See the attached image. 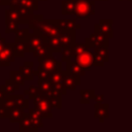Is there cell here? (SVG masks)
Instances as JSON below:
<instances>
[{"label": "cell", "instance_id": "cell-1", "mask_svg": "<svg viewBox=\"0 0 132 132\" xmlns=\"http://www.w3.org/2000/svg\"><path fill=\"white\" fill-rule=\"evenodd\" d=\"M28 28L39 33L45 38L60 36L63 32L59 27L57 20H45L42 14H35V16L28 23Z\"/></svg>", "mask_w": 132, "mask_h": 132}, {"label": "cell", "instance_id": "cell-2", "mask_svg": "<svg viewBox=\"0 0 132 132\" xmlns=\"http://www.w3.org/2000/svg\"><path fill=\"white\" fill-rule=\"evenodd\" d=\"M96 12L95 1L94 0H80L75 1V10L74 15L76 19L86 20L91 15H94Z\"/></svg>", "mask_w": 132, "mask_h": 132}, {"label": "cell", "instance_id": "cell-3", "mask_svg": "<svg viewBox=\"0 0 132 132\" xmlns=\"http://www.w3.org/2000/svg\"><path fill=\"white\" fill-rule=\"evenodd\" d=\"M32 100H33L34 108L40 112V114L43 119L44 118H47V119L53 118V113H52L53 107H52L50 100L46 96H44L43 94H39V95L33 97Z\"/></svg>", "mask_w": 132, "mask_h": 132}, {"label": "cell", "instance_id": "cell-4", "mask_svg": "<svg viewBox=\"0 0 132 132\" xmlns=\"http://www.w3.org/2000/svg\"><path fill=\"white\" fill-rule=\"evenodd\" d=\"M6 108H10L11 106H19L24 109L29 108V98L25 96V94H12L6 96L2 101H0Z\"/></svg>", "mask_w": 132, "mask_h": 132}, {"label": "cell", "instance_id": "cell-5", "mask_svg": "<svg viewBox=\"0 0 132 132\" xmlns=\"http://www.w3.org/2000/svg\"><path fill=\"white\" fill-rule=\"evenodd\" d=\"M39 62L38 68H41L50 74L56 71L62 70V61H58L53 56H45L43 58H37Z\"/></svg>", "mask_w": 132, "mask_h": 132}, {"label": "cell", "instance_id": "cell-6", "mask_svg": "<svg viewBox=\"0 0 132 132\" xmlns=\"http://www.w3.org/2000/svg\"><path fill=\"white\" fill-rule=\"evenodd\" d=\"M37 86L41 91V94H43L46 97H53V98H57V99H62V94L61 92L47 79V78H43V79H38L37 81Z\"/></svg>", "mask_w": 132, "mask_h": 132}, {"label": "cell", "instance_id": "cell-7", "mask_svg": "<svg viewBox=\"0 0 132 132\" xmlns=\"http://www.w3.org/2000/svg\"><path fill=\"white\" fill-rule=\"evenodd\" d=\"M113 20L112 19H101L98 24H95L94 30L99 32L102 36L107 39L113 37V29H112Z\"/></svg>", "mask_w": 132, "mask_h": 132}, {"label": "cell", "instance_id": "cell-8", "mask_svg": "<svg viewBox=\"0 0 132 132\" xmlns=\"http://www.w3.org/2000/svg\"><path fill=\"white\" fill-rule=\"evenodd\" d=\"M109 39L105 38L104 36H102L99 32L95 31L88 37L85 38V44L89 47V48H93V47H96V46H107L109 47V42H108Z\"/></svg>", "mask_w": 132, "mask_h": 132}, {"label": "cell", "instance_id": "cell-9", "mask_svg": "<svg viewBox=\"0 0 132 132\" xmlns=\"http://www.w3.org/2000/svg\"><path fill=\"white\" fill-rule=\"evenodd\" d=\"M15 61V56L12 52V42H5L0 51V67H8L10 63Z\"/></svg>", "mask_w": 132, "mask_h": 132}, {"label": "cell", "instance_id": "cell-10", "mask_svg": "<svg viewBox=\"0 0 132 132\" xmlns=\"http://www.w3.org/2000/svg\"><path fill=\"white\" fill-rule=\"evenodd\" d=\"M28 116L32 125V132H37L40 128L43 127V118L41 117L40 112L36 110L34 107L33 108H28Z\"/></svg>", "mask_w": 132, "mask_h": 132}, {"label": "cell", "instance_id": "cell-11", "mask_svg": "<svg viewBox=\"0 0 132 132\" xmlns=\"http://www.w3.org/2000/svg\"><path fill=\"white\" fill-rule=\"evenodd\" d=\"M63 76H64V71L60 70V71H56L53 72L48 75L47 79L61 92L62 95H66L67 90L64 88V82H63Z\"/></svg>", "mask_w": 132, "mask_h": 132}, {"label": "cell", "instance_id": "cell-12", "mask_svg": "<svg viewBox=\"0 0 132 132\" xmlns=\"http://www.w3.org/2000/svg\"><path fill=\"white\" fill-rule=\"evenodd\" d=\"M71 59H74L86 71H88L93 66V52H91L90 50Z\"/></svg>", "mask_w": 132, "mask_h": 132}, {"label": "cell", "instance_id": "cell-13", "mask_svg": "<svg viewBox=\"0 0 132 132\" xmlns=\"http://www.w3.org/2000/svg\"><path fill=\"white\" fill-rule=\"evenodd\" d=\"M63 82H64V88L67 91H74L76 87L80 85V76L70 74L65 70L63 76Z\"/></svg>", "mask_w": 132, "mask_h": 132}, {"label": "cell", "instance_id": "cell-14", "mask_svg": "<svg viewBox=\"0 0 132 132\" xmlns=\"http://www.w3.org/2000/svg\"><path fill=\"white\" fill-rule=\"evenodd\" d=\"M108 108H109L108 103H103V102L102 103H95V105H94V109H95L94 118L99 120L100 123H103L105 119L109 118Z\"/></svg>", "mask_w": 132, "mask_h": 132}, {"label": "cell", "instance_id": "cell-15", "mask_svg": "<svg viewBox=\"0 0 132 132\" xmlns=\"http://www.w3.org/2000/svg\"><path fill=\"white\" fill-rule=\"evenodd\" d=\"M27 42H28V45H29V53H32L35 48H37L41 44L45 43L46 42V38L43 37L42 35H40L39 33L33 31V33H30Z\"/></svg>", "mask_w": 132, "mask_h": 132}, {"label": "cell", "instance_id": "cell-16", "mask_svg": "<svg viewBox=\"0 0 132 132\" xmlns=\"http://www.w3.org/2000/svg\"><path fill=\"white\" fill-rule=\"evenodd\" d=\"M66 72L73 74V75H77V76H84L86 75V70L74 60V59H70L66 61Z\"/></svg>", "mask_w": 132, "mask_h": 132}, {"label": "cell", "instance_id": "cell-17", "mask_svg": "<svg viewBox=\"0 0 132 132\" xmlns=\"http://www.w3.org/2000/svg\"><path fill=\"white\" fill-rule=\"evenodd\" d=\"M76 30H66L63 31L62 34L60 35V39H61V43L62 46H72L76 41V35H75Z\"/></svg>", "mask_w": 132, "mask_h": 132}, {"label": "cell", "instance_id": "cell-18", "mask_svg": "<svg viewBox=\"0 0 132 132\" xmlns=\"http://www.w3.org/2000/svg\"><path fill=\"white\" fill-rule=\"evenodd\" d=\"M12 52L16 57H24L25 53H29V45L28 42H24V41H20V40H14V42H12Z\"/></svg>", "mask_w": 132, "mask_h": 132}, {"label": "cell", "instance_id": "cell-19", "mask_svg": "<svg viewBox=\"0 0 132 132\" xmlns=\"http://www.w3.org/2000/svg\"><path fill=\"white\" fill-rule=\"evenodd\" d=\"M59 27L62 29V31L66 30H77L80 29V25L75 22V20L72 19H59L57 20Z\"/></svg>", "mask_w": 132, "mask_h": 132}, {"label": "cell", "instance_id": "cell-20", "mask_svg": "<svg viewBox=\"0 0 132 132\" xmlns=\"http://www.w3.org/2000/svg\"><path fill=\"white\" fill-rule=\"evenodd\" d=\"M33 66H34V63L32 61H26V62H24L23 66L20 67L19 70L23 73V75L25 77V80H33V78L35 76Z\"/></svg>", "mask_w": 132, "mask_h": 132}, {"label": "cell", "instance_id": "cell-21", "mask_svg": "<svg viewBox=\"0 0 132 132\" xmlns=\"http://www.w3.org/2000/svg\"><path fill=\"white\" fill-rule=\"evenodd\" d=\"M25 113V109L19 106H11L8 110V119L10 123H19Z\"/></svg>", "mask_w": 132, "mask_h": 132}, {"label": "cell", "instance_id": "cell-22", "mask_svg": "<svg viewBox=\"0 0 132 132\" xmlns=\"http://www.w3.org/2000/svg\"><path fill=\"white\" fill-rule=\"evenodd\" d=\"M75 10L74 0H63L61 2V13L62 15H72Z\"/></svg>", "mask_w": 132, "mask_h": 132}, {"label": "cell", "instance_id": "cell-23", "mask_svg": "<svg viewBox=\"0 0 132 132\" xmlns=\"http://www.w3.org/2000/svg\"><path fill=\"white\" fill-rule=\"evenodd\" d=\"M32 54H33V56H34L35 58H43V57H45V56H52L54 53L52 52V50H51V47L48 46L47 42H45V43L41 44L40 46H38L37 48H35V50L32 52Z\"/></svg>", "mask_w": 132, "mask_h": 132}, {"label": "cell", "instance_id": "cell-24", "mask_svg": "<svg viewBox=\"0 0 132 132\" xmlns=\"http://www.w3.org/2000/svg\"><path fill=\"white\" fill-rule=\"evenodd\" d=\"M93 53L96 55V57L103 63L109 61V52L107 46H96L93 47Z\"/></svg>", "mask_w": 132, "mask_h": 132}, {"label": "cell", "instance_id": "cell-25", "mask_svg": "<svg viewBox=\"0 0 132 132\" xmlns=\"http://www.w3.org/2000/svg\"><path fill=\"white\" fill-rule=\"evenodd\" d=\"M0 89L5 93L6 96H8V95L15 94V92L19 91L20 86L16 85V84H14V82H12L10 79H9V80L7 79L4 85H1V86H0Z\"/></svg>", "mask_w": 132, "mask_h": 132}, {"label": "cell", "instance_id": "cell-26", "mask_svg": "<svg viewBox=\"0 0 132 132\" xmlns=\"http://www.w3.org/2000/svg\"><path fill=\"white\" fill-rule=\"evenodd\" d=\"M46 42L48 44V46L51 47L53 53H60L62 50V43H61V39L60 36L57 37H51V38H46Z\"/></svg>", "mask_w": 132, "mask_h": 132}, {"label": "cell", "instance_id": "cell-27", "mask_svg": "<svg viewBox=\"0 0 132 132\" xmlns=\"http://www.w3.org/2000/svg\"><path fill=\"white\" fill-rule=\"evenodd\" d=\"M79 94H80V104H90L91 101L93 100L94 98V95H95V91L94 90H80L79 91Z\"/></svg>", "mask_w": 132, "mask_h": 132}, {"label": "cell", "instance_id": "cell-28", "mask_svg": "<svg viewBox=\"0 0 132 132\" xmlns=\"http://www.w3.org/2000/svg\"><path fill=\"white\" fill-rule=\"evenodd\" d=\"M20 124V132H32V125L29 119L28 113H24L22 119L19 121Z\"/></svg>", "mask_w": 132, "mask_h": 132}, {"label": "cell", "instance_id": "cell-29", "mask_svg": "<svg viewBox=\"0 0 132 132\" xmlns=\"http://www.w3.org/2000/svg\"><path fill=\"white\" fill-rule=\"evenodd\" d=\"M9 75H10V80L19 86H23L25 84V77L23 75V73L20 71V70H11L9 72Z\"/></svg>", "mask_w": 132, "mask_h": 132}, {"label": "cell", "instance_id": "cell-30", "mask_svg": "<svg viewBox=\"0 0 132 132\" xmlns=\"http://www.w3.org/2000/svg\"><path fill=\"white\" fill-rule=\"evenodd\" d=\"M15 40H20V41H24L27 42L28 38H29V28H23V29H16L15 31Z\"/></svg>", "mask_w": 132, "mask_h": 132}, {"label": "cell", "instance_id": "cell-31", "mask_svg": "<svg viewBox=\"0 0 132 132\" xmlns=\"http://www.w3.org/2000/svg\"><path fill=\"white\" fill-rule=\"evenodd\" d=\"M20 2L25 8H27L31 11H35L39 7V1L38 0H20Z\"/></svg>", "mask_w": 132, "mask_h": 132}, {"label": "cell", "instance_id": "cell-32", "mask_svg": "<svg viewBox=\"0 0 132 132\" xmlns=\"http://www.w3.org/2000/svg\"><path fill=\"white\" fill-rule=\"evenodd\" d=\"M88 50H90V48L85 43H76L75 42L72 45V58H74V57H76V56L87 52Z\"/></svg>", "mask_w": 132, "mask_h": 132}, {"label": "cell", "instance_id": "cell-33", "mask_svg": "<svg viewBox=\"0 0 132 132\" xmlns=\"http://www.w3.org/2000/svg\"><path fill=\"white\" fill-rule=\"evenodd\" d=\"M24 94H25V95H28V98H29V99H32L33 97H35V96L41 94V91H40V89L38 88V86L30 85L27 90H24Z\"/></svg>", "mask_w": 132, "mask_h": 132}, {"label": "cell", "instance_id": "cell-34", "mask_svg": "<svg viewBox=\"0 0 132 132\" xmlns=\"http://www.w3.org/2000/svg\"><path fill=\"white\" fill-rule=\"evenodd\" d=\"M5 21H11V22H15V23L20 24V16L15 11H13L9 8V9L5 10Z\"/></svg>", "mask_w": 132, "mask_h": 132}, {"label": "cell", "instance_id": "cell-35", "mask_svg": "<svg viewBox=\"0 0 132 132\" xmlns=\"http://www.w3.org/2000/svg\"><path fill=\"white\" fill-rule=\"evenodd\" d=\"M6 23V28H5V33L9 34L11 32H14L18 28H19V24L15 22H11V21H5Z\"/></svg>", "mask_w": 132, "mask_h": 132}, {"label": "cell", "instance_id": "cell-36", "mask_svg": "<svg viewBox=\"0 0 132 132\" xmlns=\"http://www.w3.org/2000/svg\"><path fill=\"white\" fill-rule=\"evenodd\" d=\"M8 108L0 103V119H8Z\"/></svg>", "mask_w": 132, "mask_h": 132}, {"label": "cell", "instance_id": "cell-37", "mask_svg": "<svg viewBox=\"0 0 132 132\" xmlns=\"http://www.w3.org/2000/svg\"><path fill=\"white\" fill-rule=\"evenodd\" d=\"M93 100H95L96 103H102L104 100V95L103 94H95Z\"/></svg>", "mask_w": 132, "mask_h": 132}, {"label": "cell", "instance_id": "cell-38", "mask_svg": "<svg viewBox=\"0 0 132 132\" xmlns=\"http://www.w3.org/2000/svg\"><path fill=\"white\" fill-rule=\"evenodd\" d=\"M5 42H6V39H5L4 37H1V35H0V51H1V50H2V47L4 46Z\"/></svg>", "mask_w": 132, "mask_h": 132}, {"label": "cell", "instance_id": "cell-39", "mask_svg": "<svg viewBox=\"0 0 132 132\" xmlns=\"http://www.w3.org/2000/svg\"><path fill=\"white\" fill-rule=\"evenodd\" d=\"M5 97H6L5 93H4V92H3V91H2L1 89H0V101H2V100H3L4 98H5Z\"/></svg>", "mask_w": 132, "mask_h": 132}, {"label": "cell", "instance_id": "cell-40", "mask_svg": "<svg viewBox=\"0 0 132 132\" xmlns=\"http://www.w3.org/2000/svg\"><path fill=\"white\" fill-rule=\"evenodd\" d=\"M0 5H8V0H0Z\"/></svg>", "mask_w": 132, "mask_h": 132}, {"label": "cell", "instance_id": "cell-41", "mask_svg": "<svg viewBox=\"0 0 132 132\" xmlns=\"http://www.w3.org/2000/svg\"><path fill=\"white\" fill-rule=\"evenodd\" d=\"M94 1L96 2V1H108V0H94Z\"/></svg>", "mask_w": 132, "mask_h": 132}, {"label": "cell", "instance_id": "cell-42", "mask_svg": "<svg viewBox=\"0 0 132 132\" xmlns=\"http://www.w3.org/2000/svg\"><path fill=\"white\" fill-rule=\"evenodd\" d=\"M38 1H47V0H38Z\"/></svg>", "mask_w": 132, "mask_h": 132}, {"label": "cell", "instance_id": "cell-43", "mask_svg": "<svg viewBox=\"0 0 132 132\" xmlns=\"http://www.w3.org/2000/svg\"><path fill=\"white\" fill-rule=\"evenodd\" d=\"M118 1H123V0H118ZM127 1H131V0H127Z\"/></svg>", "mask_w": 132, "mask_h": 132}, {"label": "cell", "instance_id": "cell-44", "mask_svg": "<svg viewBox=\"0 0 132 132\" xmlns=\"http://www.w3.org/2000/svg\"><path fill=\"white\" fill-rule=\"evenodd\" d=\"M74 1H80V0H74Z\"/></svg>", "mask_w": 132, "mask_h": 132}]
</instances>
